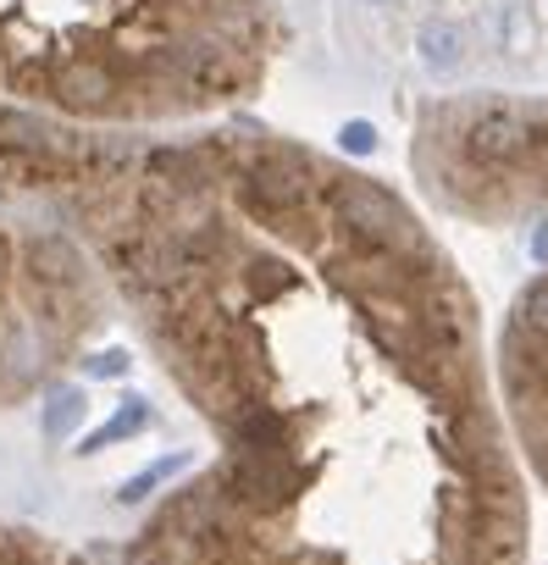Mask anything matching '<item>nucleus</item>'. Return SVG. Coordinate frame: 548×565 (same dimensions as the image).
<instances>
[{"instance_id":"obj_1","label":"nucleus","mask_w":548,"mask_h":565,"mask_svg":"<svg viewBox=\"0 0 548 565\" xmlns=\"http://www.w3.org/2000/svg\"><path fill=\"white\" fill-rule=\"evenodd\" d=\"M18 205L84 238L205 433L117 565H526L476 289L388 178L249 117L34 111Z\"/></svg>"},{"instance_id":"obj_2","label":"nucleus","mask_w":548,"mask_h":565,"mask_svg":"<svg viewBox=\"0 0 548 565\" xmlns=\"http://www.w3.org/2000/svg\"><path fill=\"white\" fill-rule=\"evenodd\" d=\"M294 45L283 0H0V100L84 128L238 117Z\"/></svg>"},{"instance_id":"obj_3","label":"nucleus","mask_w":548,"mask_h":565,"mask_svg":"<svg viewBox=\"0 0 548 565\" xmlns=\"http://www.w3.org/2000/svg\"><path fill=\"white\" fill-rule=\"evenodd\" d=\"M117 322L84 238L45 205L0 200V411L51 394Z\"/></svg>"},{"instance_id":"obj_4","label":"nucleus","mask_w":548,"mask_h":565,"mask_svg":"<svg viewBox=\"0 0 548 565\" xmlns=\"http://www.w3.org/2000/svg\"><path fill=\"white\" fill-rule=\"evenodd\" d=\"M416 194L471 227L548 216V95H432L410 117Z\"/></svg>"},{"instance_id":"obj_5","label":"nucleus","mask_w":548,"mask_h":565,"mask_svg":"<svg viewBox=\"0 0 548 565\" xmlns=\"http://www.w3.org/2000/svg\"><path fill=\"white\" fill-rule=\"evenodd\" d=\"M493 394L526 488L548 493V266L526 277L487 344Z\"/></svg>"},{"instance_id":"obj_6","label":"nucleus","mask_w":548,"mask_h":565,"mask_svg":"<svg viewBox=\"0 0 548 565\" xmlns=\"http://www.w3.org/2000/svg\"><path fill=\"white\" fill-rule=\"evenodd\" d=\"M0 565H95V559L84 548L40 532V526H23V521L0 515Z\"/></svg>"},{"instance_id":"obj_7","label":"nucleus","mask_w":548,"mask_h":565,"mask_svg":"<svg viewBox=\"0 0 548 565\" xmlns=\"http://www.w3.org/2000/svg\"><path fill=\"white\" fill-rule=\"evenodd\" d=\"M416 51H421V62L432 73H449V67L465 62V34H460V23H427L421 40H416Z\"/></svg>"},{"instance_id":"obj_8","label":"nucleus","mask_w":548,"mask_h":565,"mask_svg":"<svg viewBox=\"0 0 548 565\" xmlns=\"http://www.w3.org/2000/svg\"><path fill=\"white\" fill-rule=\"evenodd\" d=\"M23 128H29V106L0 100V200H12V167H18Z\"/></svg>"},{"instance_id":"obj_9","label":"nucleus","mask_w":548,"mask_h":565,"mask_svg":"<svg viewBox=\"0 0 548 565\" xmlns=\"http://www.w3.org/2000/svg\"><path fill=\"white\" fill-rule=\"evenodd\" d=\"M372 7H383V0H372Z\"/></svg>"}]
</instances>
